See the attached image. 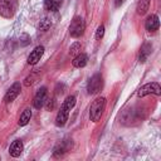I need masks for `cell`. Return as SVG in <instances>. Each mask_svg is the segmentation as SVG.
<instances>
[{"label": "cell", "instance_id": "6da1fadb", "mask_svg": "<svg viewBox=\"0 0 161 161\" xmlns=\"http://www.w3.org/2000/svg\"><path fill=\"white\" fill-rule=\"evenodd\" d=\"M74 106H75V97L74 96H68L64 99V102L62 103L60 109L58 111V114H57V118H55V125L58 127H63L65 125V122L68 121L69 112Z\"/></svg>", "mask_w": 161, "mask_h": 161}, {"label": "cell", "instance_id": "7a4b0ae2", "mask_svg": "<svg viewBox=\"0 0 161 161\" xmlns=\"http://www.w3.org/2000/svg\"><path fill=\"white\" fill-rule=\"evenodd\" d=\"M106 108V98L104 97H97L92 104H91V109H89V118L93 122H98L103 111Z\"/></svg>", "mask_w": 161, "mask_h": 161}, {"label": "cell", "instance_id": "3957f363", "mask_svg": "<svg viewBox=\"0 0 161 161\" xmlns=\"http://www.w3.org/2000/svg\"><path fill=\"white\" fill-rule=\"evenodd\" d=\"M18 9V0H0V15L10 19L14 16Z\"/></svg>", "mask_w": 161, "mask_h": 161}, {"label": "cell", "instance_id": "277c9868", "mask_svg": "<svg viewBox=\"0 0 161 161\" xmlns=\"http://www.w3.org/2000/svg\"><path fill=\"white\" fill-rule=\"evenodd\" d=\"M84 30H86L84 19L80 18V16H74L73 20L70 21V25H69V34H70V36L79 38V36L83 35Z\"/></svg>", "mask_w": 161, "mask_h": 161}, {"label": "cell", "instance_id": "5b68a950", "mask_svg": "<svg viewBox=\"0 0 161 161\" xmlns=\"http://www.w3.org/2000/svg\"><path fill=\"white\" fill-rule=\"evenodd\" d=\"M147 94H156L160 96L161 94V87L158 83L156 82H151V83H146L143 84L138 91H137V97H145Z\"/></svg>", "mask_w": 161, "mask_h": 161}, {"label": "cell", "instance_id": "8992f818", "mask_svg": "<svg viewBox=\"0 0 161 161\" xmlns=\"http://www.w3.org/2000/svg\"><path fill=\"white\" fill-rule=\"evenodd\" d=\"M102 86H103V79H102V75L99 73L94 74L89 82H88V86H87V91H88V94H96L98 93L101 89H102Z\"/></svg>", "mask_w": 161, "mask_h": 161}, {"label": "cell", "instance_id": "52a82bcc", "mask_svg": "<svg viewBox=\"0 0 161 161\" xmlns=\"http://www.w3.org/2000/svg\"><path fill=\"white\" fill-rule=\"evenodd\" d=\"M47 88L45 87H42V88H39L38 89V92L35 93V96H34V99H33V106L36 108V109H40L44 104H45V102H47Z\"/></svg>", "mask_w": 161, "mask_h": 161}, {"label": "cell", "instance_id": "ba28073f", "mask_svg": "<svg viewBox=\"0 0 161 161\" xmlns=\"http://www.w3.org/2000/svg\"><path fill=\"white\" fill-rule=\"evenodd\" d=\"M20 91H21V84H20L19 82H15V83H14V84L8 89V92H6L5 97H4V101H5L6 103L13 102V101L19 96Z\"/></svg>", "mask_w": 161, "mask_h": 161}, {"label": "cell", "instance_id": "9c48e42d", "mask_svg": "<svg viewBox=\"0 0 161 161\" xmlns=\"http://www.w3.org/2000/svg\"><path fill=\"white\" fill-rule=\"evenodd\" d=\"M43 54H44V47H43V45L35 47V48L31 50V53L29 54V57H28V64H31V65L36 64V63L42 59Z\"/></svg>", "mask_w": 161, "mask_h": 161}, {"label": "cell", "instance_id": "30bf717a", "mask_svg": "<svg viewBox=\"0 0 161 161\" xmlns=\"http://www.w3.org/2000/svg\"><path fill=\"white\" fill-rule=\"evenodd\" d=\"M158 26H160V20L156 14H151L150 16H147L145 21V28L147 31H155L158 29Z\"/></svg>", "mask_w": 161, "mask_h": 161}, {"label": "cell", "instance_id": "8fae6325", "mask_svg": "<svg viewBox=\"0 0 161 161\" xmlns=\"http://www.w3.org/2000/svg\"><path fill=\"white\" fill-rule=\"evenodd\" d=\"M23 150H24L23 142L20 140H15V141H13V143L9 147V153L11 157H19L21 155Z\"/></svg>", "mask_w": 161, "mask_h": 161}, {"label": "cell", "instance_id": "7c38bea8", "mask_svg": "<svg viewBox=\"0 0 161 161\" xmlns=\"http://www.w3.org/2000/svg\"><path fill=\"white\" fill-rule=\"evenodd\" d=\"M87 62H88V57H87V54H84V53H79V54H77V55L73 58L72 64H73V67H75V68H83V67L87 65Z\"/></svg>", "mask_w": 161, "mask_h": 161}, {"label": "cell", "instance_id": "4fadbf2b", "mask_svg": "<svg viewBox=\"0 0 161 161\" xmlns=\"http://www.w3.org/2000/svg\"><path fill=\"white\" fill-rule=\"evenodd\" d=\"M151 50H152V47H151V44H150V43H145V44L141 47V49H140L138 60H140L141 63L146 62V59H147V58H148V55L151 54Z\"/></svg>", "mask_w": 161, "mask_h": 161}, {"label": "cell", "instance_id": "5bb4252c", "mask_svg": "<svg viewBox=\"0 0 161 161\" xmlns=\"http://www.w3.org/2000/svg\"><path fill=\"white\" fill-rule=\"evenodd\" d=\"M30 118H31V109L28 107V108H25L23 112H21V114H20V117H19V126H25V125H28L29 123V121H30Z\"/></svg>", "mask_w": 161, "mask_h": 161}, {"label": "cell", "instance_id": "9a60e30c", "mask_svg": "<svg viewBox=\"0 0 161 161\" xmlns=\"http://www.w3.org/2000/svg\"><path fill=\"white\" fill-rule=\"evenodd\" d=\"M150 1L151 0H138L137 6H136V11L138 15H143L147 13L148 6H150Z\"/></svg>", "mask_w": 161, "mask_h": 161}, {"label": "cell", "instance_id": "2e32d148", "mask_svg": "<svg viewBox=\"0 0 161 161\" xmlns=\"http://www.w3.org/2000/svg\"><path fill=\"white\" fill-rule=\"evenodd\" d=\"M44 4L49 11H58L62 5V0H45Z\"/></svg>", "mask_w": 161, "mask_h": 161}, {"label": "cell", "instance_id": "e0dca14e", "mask_svg": "<svg viewBox=\"0 0 161 161\" xmlns=\"http://www.w3.org/2000/svg\"><path fill=\"white\" fill-rule=\"evenodd\" d=\"M68 150H69V146H67V145H65V142H62L60 145H58V146L54 148L53 155H54L55 157H60V156H62V155H64Z\"/></svg>", "mask_w": 161, "mask_h": 161}, {"label": "cell", "instance_id": "ac0fdd59", "mask_svg": "<svg viewBox=\"0 0 161 161\" xmlns=\"http://www.w3.org/2000/svg\"><path fill=\"white\" fill-rule=\"evenodd\" d=\"M38 77H39V74L36 73V72H34V73H31L29 77H26L25 78V82H24V84L26 86V87H29V86H31L34 82H36V79H38Z\"/></svg>", "mask_w": 161, "mask_h": 161}, {"label": "cell", "instance_id": "d6986e66", "mask_svg": "<svg viewBox=\"0 0 161 161\" xmlns=\"http://www.w3.org/2000/svg\"><path fill=\"white\" fill-rule=\"evenodd\" d=\"M50 25H52L50 20H49L48 18H44V19H43V20H40V23H39V30L47 31V30L50 28Z\"/></svg>", "mask_w": 161, "mask_h": 161}, {"label": "cell", "instance_id": "ffe728a7", "mask_svg": "<svg viewBox=\"0 0 161 161\" xmlns=\"http://www.w3.org/2000/svg\"><path fill=\"white\" fill-rule=\"evenodd\" d=\"M69 53L72 54V55H77V54H79L80 53V44L79 43H73L72 45H70V48H69Z\"/></svg>", "mask_w": 161, "mask_h": 161}, {"label": "cell", "instance_id": "44dd1931", "mask_svg": "<svg viewBox=\"0 0 161 161\" xmlns=\"http://www.w3.org/2000/svg\"><path fill=\"white\" fill-rule=\"evenodd\" d=\"M103 35H104V26L103 25H99L98 28H97V31H96V39H102L103 38Z\"/></svg>", "mask_w": 161, "mask_h": 161}, {"label": "cell", "instance_id": "7402d4cb", "mask_svg": "<svg viewBox=\"0 0 161 161\" xmlns=\"http://www.w3.org/2000/svg\"><path fill=\"white\" fill-rule=\"evenodd\" d=\"M54 104H55V101H54V99H49L48 103H47V106H45V108H47L48 111H50V109L54 108Z\"/></svg>", "mask_w": 161, "mask_h": 161}, {"label": "cell", "instance_id": "603a6c76", "mask_svg": "<svg viewBox=\"0 0 161 161\" xmlns=\"http://www.w3.org/2000/svg\"><path fill=\"white\" fill-rule=\"evenodd\" d=\"M123 3H125V0H114V5H116L117 8H118V6H121Z\"/></svg>", "mask_w": 161, "mask_h": 161}]
</instances>
